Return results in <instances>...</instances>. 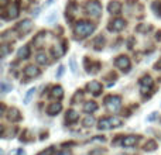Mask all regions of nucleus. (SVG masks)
Listing matches in <instances>:
<instances>
[{
	"label": "nucleus",
	"mask_w": 161,
	"mask_h": 155,
	"mask_svg": "<svg viewBox=\"0 0 161 155\" xmlns=\"http://www.w3.org/2000/svg\"><path fill=\"white\" fill-rule=\"evenodd\" d=\"M150 30H151L150 24H140L139 27H137V31H139V33H148Z\"/></svg>",
	"instance_id": "c85d7f7f"
},
{
	"label": "nucleus",
	"mask_w": 161,
	"mask_h": 155,
	"mask_svg": "<svg viewBox=\"0 0 161 155\" xmlns=\"http://www.w3.org/2000/svg\"><path fill=\"white\" fill-rule=\"evenodd\" d=\"M105 106L108 111L110 113H117L122 109V97L116 96V94H110V96L105 97Z\"/></svg>",
	"instance_id": "7ed1b4c3"
},
{
	"label": "nucleus",
	"mask_w": 161,
	"mask_h": 155,
	"mask_svg": "<svg viewBox=\"0 0 161 155\" xmlns=\"http://www.w3.org/2000/svg\"><path fill=\"white\" fill-rule=\"evenodd\" d=\"M114 67L122 71H129V68H130V58L126 55L117 56V58L114 59Z\"/></svg>",
	"instance_id": "6e6552de"
},
{
	"label": "nucleus",
	"mask_w": 161,
	"mask_h": 155,
	"mask_svg": "<svg viewBox=\"0 0 161 155\" xmlns=\"http://www.w3.org/2000/svg\"><path fill=\"white\" fill-rule=\"evenodd\" d=\"M40 73H41V71L37 67H34V65H28V67H25L24 71H23V75H24L25 79H34V78L40 76Z\"/></svg>",
	"instance_id": "1a4fd4ad"
},
{
	"label": "nucleus",
	"mask_w": 161,
	"mask_h": 155,
	"mask_svg": "<svg viewBox=\"0 0 161 155\" xmlns=\"http://www.w3.org/2000/svg\"><path fill=\"white\" fill-rule=\"evenodd\" d=\"M137 141H139V138H137L136 136H127V137H123L122 138V145L126 147V148H129V147L136 145Z\"/></svg>",
	"instance_id": "dca6fc26"
},
{
	"label": "nucleus",
	"mask_w": 161,
	"mask_h": 155,
	"mask_svg": "<svg viewBox=\"0 0 161 155\" xmlns=\"http://www.w3.org/2000/svg\"><path fill=\"white\" fill-rule=\"evenodd\" d=\"M86 89H88L93 96H99V94L102 93V85H100V82H97V80H91V82L86 85Z\"/></svg>",
	"instance_id": "9b49d317"
},
{
	"label": "nucleus",
	"mask_w": 161,
	"mask_h": 155,
	"mask_svg": "<svg viewBox=\"0 0 161 155\" xmlns=\"http://www.w3.org/2000/svg\"><path fill=\"white\" fill-rule=\"evenodd\" d=\"M54 3V0H47V3H45V6H50V4H53Z\"/></svg>",
	"instance_id": "4c0bfd02"
},
{
	"label": "nucleus",
	"mask_w": 161,
	"mask_h": 155,
	"mask_svg": "<svg viewBox=\"0 0 161 155\" xmlns=\"http://www.w3.org/2000/svg\"><path fill=\"white\" fill-rule=\"evenodd\" d=\"M161 38V31H160V33H157V40H160Z\"/></svg>",
	"instance_id": "ea45409f"
},
{
	"label": "nucleus",
	"mask_w": 161,
	"mask_h": 155,
	"mask_svg": "<svg viewBox=\"0 0 161 155\" xmlns=\"http://www.w3.org/2000/svg\"><path fill=\"white\" fill-rule=\"evenodd\" d=\"M156 116H157V113H151V116L148 117V120H150V121H151V120H154V119H156Z\"/></svg>",
	"instance_id": "e433bc0d"
},
{
	"label": "nucleus",
	"mask_w": 161,
	"mask_h": 155,
	"mask_svg": "<svg viewBox=\"0 0 161 155\" xmlns=\"http://www.w3.org/2000/svg\"><path fill=\"white\" fill-rule=\"evenodd\" d=\"M61 110H62V104L58 102V100L54 102V103H50V104L47 106V114L48 116H57Z\"/></svg>",
	"instance_id": "ddd939ff"
},
{
	"label": "nucleus",
	"mask_w": 161,
	"mask_h": 155,
	"mask_svg": "<svg viewBox=\"0 0 161 155\" xmlns=\"http://www.w3.org/2000/svg\"><path fill=\"white\" fill-rule=\"evenodd\" d=\"M151 8H153V11L156 13V16L161 17V4H160L158 2H154L153 6H151Z\"/></svg>",
	"instance_id": "cd10ccee"
},
{
	"label": "nucleus",
	"mask_w": 161,
	"mask_h": 155,
	"mask_svg": "<svg viewBox=\"0 0 161 155\" xmlns=\"http://www.w3.org/2000/svg\"><path fill=\"white\" fill-rule=\"evenodd\" d=\"M47 35H48L47 31H41V33H38L36 35V38L33 40V44L36 45V47H41V45L45 42V40H47Z\"/></svg>",
	"instance_id": "f3484780"
},
{
	"label": "nucleus",
	"mask_w": 161,
	"mask_h": 155,
	"mask_svg": "<svg viewBox=\"0 0 161 155\" xmlns=\"http://www.w3.org/2000/svg\"><path fill=\"white\" fill-rule=\"evenodd\" d=\"M0 3H2V6H6L7 4V0H0Z\"/></svg>",
	"instance_id": "58836bf2"
},
{
	"label": "nucleus",
	"mask_w": 161,
	"mask_h": 155,
	"mask_svg": "<svg viewBox=\"0 0 161 155\" xmlns=\"http://www.w3.org/2000/svg\"><path fill=\"white\" fill-rule=\"evenodd\" d=\"M69 65H71V72L76 73V69H78V68H76V61H75V58H74V56L69 59Z\"/></svg>",
	"instance_id": "7c9ffc66"
},
{
	"label": "nucleus",
	"mask_w": 161,
	"mask_h": 155,
	"mask_svg": "<svg viewBox=\"0 0 161 155\" xmlns=\"http://www.w3.org/2000/svg\"><path fill=\"white\" fill-rule=\"evenodd\" d=\"M123 120L120 117L116 116H110V117H105V119L99 120L97 128L99 130H110V128H116V127H122Z\"/></svg>",
	"instance_id": "f03ea898"
},
{
	"label": "nucleus",
	"mask_w": 161,
	"mask_h": 155,
	"mask_svg": "<svg viewBox=\"0 0 161 155\" xmlns=\"http://www.w3.org/2000/svg\"><path fill=\"white\" fill-rule=\"evenodd\" d=\"M6 117H7V120H8V121H11V123H17V121H20V120H21V114H20L19 109H16V107H10V109H8Z\"/></svg>",
	"instance_id": "f8f14e48"
},
{
	"label": "nucleus",
	"mask_w": 161,
	"mask_h": 155,
	"mask_svg": "<svg viewBox=\"0 0 161 155\" xmlns=\"http://www.w3.org/2000/svg\"><path fill=\"white\" fill-rule=\"evenodd\" d=\"M85 11H86V14H89L91 17L97 19V17H100V14H102V6H100V3L96 2V0H89L85 4Z\"/></svg>",
	"instance_id": "20e7f679"
},
{
	"label": "nucleus",
	"mask_w": 161,
	"mask_h": 155,
	"mask_svg": "<svg viewBox=\"0 0 161 155\" xmlns=\"http://www.w3.org/2000/svg\"><path fill=\"white\" fill-rule=\"evenodd\" d=\"M34 93H36V89H34V88H31L30 90H27V94H25V97H24V103H25V104H27V103L31 100V97L34 96Z\"/></svg>",
	"instance_id": "c756f323"
},
{
	"label": "nucleus",
	"mask_w": 161,
	"mask_h": 155,
	"mask_svg": "<svg viewBox=\"0 0 161 155\" xmlns=\"http://www.w3.org/2000/svg\"><path fill=\"white\" fill-rule=\"evenodd\" d=\"M65 45V42L64 44H57V45H54L53 47V50H51V52H53V56L54 58H61L62 55L65 54V50H67V47H64Z\"/></svg>",
	"instance_id": "2eb2a0df"
},
{
	"label": "nucleus",
	"mask_w": 161,
	"mask_h": 155,
	"mask_svg": "<svg viewBox=\"0 0 161 155\" xmlns=\"http://www.w3.org/2000/svg\"><path fill=\"white\" fill-rule=\"evenodd\" d=\"M30 52H31L30 45H23V47L17 51V58H19V59H28Z\"/></svg>",
	"instance_id": "a211bd4d"
},
{
	"label": "nucleus",
	"mask_w": 161,
	"mask_h": 155,
	"mask_svg": "<svg viewBox=\"0 0 161 155\" xmlns=\"http://www.w3.org/2000/svg\"><path fill=\"white\" fill-rule=\"evenodd\" d=\"M95 121H96V120H95V117L92 116V114H88V116L83 119L82 124L85 126V127H92V126H95Z\"/></svg>",
	"instance_id": "393cba45"
},
{
	"label": "nucleus",
	"mask_w": 161,
	"mask_h": 155,
	"mask_svg": "<svg viewBox=\"0 0 161 155\" xmlns=\"http://www.w3.org/2000/svg\"><path fill=\"white\" fill-rule=\"evenodd\" d=\"M10 52H11V45L10 44H3L2 45V58H6Z\"/></svg>",
	"instance_id": "a878e982"
},
{
	"label": "nucleus",
	"mask_w": 161,
	"mask_h": 155,
	"mask_svg": "<svg viewBox=\"0 0 161 155\" xmlns=\"http://www.w3.org/2000/svg\"><path fill=\"white\" fill-rule=\"evenodd\" d=\"M122 10V3L119 0H110L108 4V11L110 14H119Z\"/></svg>",
	"instance_id": "4468645a"
},
{
	"label": "nucleus",
	"mask_w": 161,
	"mask_h": 155,
	"mask_svg": "<svg viewBox=\"0 0 161 155\" xmlns=\"http://www.w3.org/2000/svg\"><path fill=\"white\" fill-rule=\"evenodd\" d=\"M97 110V103L93 102V100H91V102H86L85 104H83V111L88 114H92L95 113V111Z\"/></svg>",
	"instance_id": "412c9836"
},
{
	"label": "nucleus",
	"mask_w": 161,
	"mask_h": 155,
	"mask_svg": "<svg viewBox=\"0 0 161 155\" xmlns=\"http://www.w3.org/2000/svg\"><path fill=\"white\" fill-rule=\"evenodd\" d=\"M78 119H79V114L76 113L75 110H68L67 111V116H65V121L68 123V124H74V123H76L78 121Z\"/></svg>",
	"instance_id": "6ab92c4d"
},
{
	"label": "nucleus",
	"mask_w": 161,
	"mask_h": 155,
	"mask_svg": "<svg viewBox=\"0 0 161 155\" xmlns=\"http://www.w3.org/2000/svg\"><path fill=\"white\" fill-rule=\"evenodd\" d=\"M125 27H126V21L123 19H114V20H112L110 23H109V31H113V33H119V31H122V30H125Z\"/></svg>",
	"instance_id": "0eeeda50"
},
{
	"label": "nucleus",
	"mask_w": 161,
	"mask_h": 155,
	"mask_svg": "<svg viewBox=\"0 0 161 155\" xmlns=\"http://www.w3.org/2000/svg\"><path fill=\"white\" fill-rule=\"evenodd\" d=\"M55 19H57V11H53V13L47 17V21H54Z\"/></svg>",
	"instance_id": "473e14b6"
},
{
	"label": "nucleus",
	"mask_w": 161,
	"mask_h": 155,
	"mask_svg": "<svg viewBox=\"0 0 161 155\" xmlns=\"http://www.w3.org/2000/svg\"><path fill=\"white\" fill-rule=\"evenodd\" d=\"M51 97L55 100H61L62 97H64V89H62L61 86H54V88L51 89Z\"/></svg>",
	"instance_id": "aec40b11"
},
{
	"label": "nucleus",
	"mask_w": 161,
	"mask_h": 155,
	"mask_svg": "<svg viewBox=\"0 0 161 155\" xmlns=\"http://www.w3.org/2000/svg\"><path fill=\"white\" fill-rule=\"evenodd\" d=\"M36 62H37L38 65H48V62H50V61H48L47 54L41 51V52H38V54L36 55Z\"/></svg>",
	"instance_id": "4be33fe9"
},
{
	"label": "nucleus",
	"mask_w": 161,
	"mask_h": 155,
	"mask_svg": "<svg viewBox=\"0 0 161 155\" xmlns=\"http://www.w3.org/2000/svg\"><path fill=\"white\" fill-rule=\"evenodd\" d=\"M154 69H156V71H161V58L156 62V64H154Z\"/></svg>",
	"instance_id": "72a5a7b5"
},
{
	"label": "nucleus",
	"mask_w": 161,
	"mask_h": 155,
	"mask_svg": "<svg viewBox=\"0 0 161 155\" xmlns=\"http://www.w3.org/2000/svg\"><path fill=\"white\" fill-rule=\"evenodd\" d=\"M11 89H13L11 83H8L7 80H2V83H0V90H2L3 94H6V93H8V92H11Z\"/></svg>",
	"instance_id": "b1692460"
},
{
	"label": "nucleus",
	"mask_w": 161,
	"mask_h": 155,
	"mask_svg": "<svg viewBox=\"0 0 161 155\" xmlns=\"http://www.w3.org/2000/svg\"><path fill=\"white\" fill-rule=\"evenodd\" d=\"M31 28H33V21L30 19H24L16 25V30L20 33V35L24 37L27 33H30Z\"/></svg>",
	"instance_id": "423d86ee"
},
{
	"label": "nucleus",
	"mask_w": 161,
	"mask_h": 155,
	"mask_svg": "<svg viewBox=\"0 0 161 155\" xmlns=\"http://www.w3.org/2000/svg\"><path fill=\"white\" fill-rule=\"evenodd\" d=\"M57 155H71V151H68V150H62V151H59Z\"/></svg>",
	"instance_id": "c9c22d12"
},
{
	"label": "nucleus",
	"mask_w": 161,
	"mask_h": 155,
	"mask_svg": "<svg viewBox=\"0 0 161 155\" xmlns=\"http://www.w3.org/2000/svg\"><path fill=\"white\" fill-rule=\"evenodd\" d=\"M54 150H55V147H50V148H48L47 151H42V152L40 154V155H53Z\"/></svg>",
	"instance_id": "2f4dec72"
},
{
	"label": "nucleus",
	"mask_w": 161,
	"mask_h": 155,
	"mask_svg": "<svg viewBox=\"0 0 161 155\" xmlns=\"http://www.w3.org/2000/svg\"><path fill=\"white\" fill-rule=\"evenodd\" d=\"M64 71H65V68L61 65V67L58 68V73H57V78H61V76H62V73H64Z\"/></svg>",
	"instance_id": "f704fd0d"
},
{
	"label": "nucleus",
	"mask_w": 161,
	"mask_h": 155,
	"mask_svg": "<svg viewBox=\"0 0 161 155\" xmlns=\"http://www.w3.org/2000/svg\"><path fill=\"white\" fill-rule=\"evenodd\" d=\"M103 45H105V37H103V35H97L96 38H95V41H93L95 50H102Z\"/></svg>",
	"instance_id": "5701e85b"
},
{
	"label": "nucleus",
	"mask_w": 161,
	"mask_h": 155,
	"mask_svg": "<svg viewBox=\"0 0 161 155\" xmlns=\"http://www.w3.org/2000/svg\"><path fill=\"white\" fill-rule=\"evenodd\" d=\"M156 148H157V142L153 141V140L147 141V142H146V145H144V150L146 151H154Z\"/></svg>",
	"instance_id": "bb28decb"
},
{
	"label": "nucleus",
	"mask_w": 161,
	"mask_h": 155,
	"mask_svg": "<svg viewBox=\"0 0 161 155\" xmlns=\"http://www.w3.org/2000/svg\"><path fill=\"white\" fill-rule=\"evenodd\" d=\"M19 13H20V6H19V0H16V2H13L10 6H8L7 10L3 13L2 17L6 20H13L19 16Z\"/></svg>",
	"instance_id": "39448f33"
},
{
	"label": "nucleus",
	"mask_w": 161,
	"mask_h": 155,
	"mask_svg": "<svg viewBox=\"0 0 161 155\" xmlns=\"http://www.w3.org/2000/svg\"><path fill=\"white\" fill-rule=\"evenodd\" d=\"M154 85V80L151 76L146 75L143 76L142 79H140V90H142V93H146V92H148L151 88H153Z\"/></svg>",
	"instance_id": "9d476101"
},
{
	"label": "nucleus",
	"mask_w": 161,
	"mask_h": 155,
	"mask_svg": "<svg viewBox=\"0 0 161 155\" xmlns=\"http://www.w3.org/2000/svg\"><path fill=\"white\" fill-rule=\"evenodd\" d=\"M96 30V24L91 21H78L74 27V34H75L78 38H86V37L92 35Z\"/></svg>",
	"instance_id": "f257e3e1"
}]
</instances>
